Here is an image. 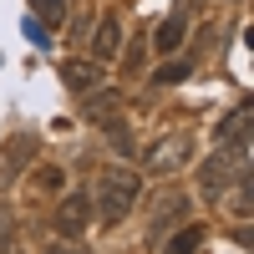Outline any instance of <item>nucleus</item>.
Here are the masks:
<instances>
[{
	"mask_svg": "<svg viewBox=\"0 0 254 254\" xmlns=\"http://www.w3.org/2000/svg\"><path fill=\"white\" fill-rule=\"evenodd\" d=\"M61 81H66L71 92H92L102 81V61H66V66H61Z\"/></svg>",
	"mask_w": 254,
	"mask_h": 254,
	"instance_id": "7",
	"label": "nucleus"
},
{
	"mask_svg": "<svg viewBox=\"0 0 254 254\" xmlns=\"http://www.w3.org/2000/svg\"><path fill=\"white\" fill-rule=\"evenodd\" d=\"M117 112H122V92H97V97L87 102V117H92V122H112Z\"/></svg>",
	"mask_w": 254,
	"mask_h": 254,
	"instance_id": "10",
	"label": "nucleus"
},
{
	"mask_svg": "<svg viewBox=\"0 0 254 254\" xmlns=\"http://www.w3.org/2000/svg\"><path fill=\"white\" fill-rule=\"evenodd\" d=\"M188 208H193V198L183 188H163L153 198V208H147V244H163L178 224H188Z\"/></svg>",
	"mask_w": 254,
	"mask_h": 254,
	"instance_id": "2",
	"label": "nucleus"
},
{
	"mask_svg": "<svg viewBox=\"0 0 254 254\" xmlns=\"http://www.w3.org/2000/svg\"><path fill=\"white\" fill-rule=\"evenodd\" d=\"M153 41H158V51H173L178 41H183V15H168V20H163V31H158Z\"/></svg>",
	"mask_w": 254,
	"mask_h": 254,
	"instance_id": "12",
	"label": "nucleus"
},
{
	"mask_svg": "<svg viewBox=\"0 0 254 254\" xmlns=\"http://www.w3.org/2000/svg\"><path fill=\"white\" fill-rule=\"evenodd\" d=\"M117 46H122V26H117V15H102V26H97V36H92V51H97V61L117 56Z\"/></svg>",
	"mask_w": 254,
	"mask_h": 254,
	"instance_id": "8",
	"label": "nucleus"
},
{
	"mask_svg": "<svg viewBox=\"0 0 254 254\" xmlns=\"http://www.w3.org/2000/svg\"><path fill=\"white\" fill-rule=\"evenodd\" d=\"M5 244H10V219L0 214V249H5Z\"/></svg>",
	"mask_w": 254,
	"mask_h": 254,
	"instance_id": "17",
	"label": "nucleus"
},
{
	"mask_svg": "<svg viewBox=\"0 0 254 254\" xmlns=\"http://www.w3.org/2000/svg\"><path fill=\"white\" fill-rule=\"evenodd\" d=\"M188 153H193V137H188V132H178V137H163V142L153 147V153H147V168H153V173H173V168H178Z\"/></svg>",
	"mask_w": 254,
	"mask_h": 254,
	"instance_id": "5",
	"label": "nucleus"
},
{
	"mask_svg": "<svg viewBox=\"0 0 254 254\" xmlns=\"http://www.w3.org/2000/svg\"><path fill=\"white\" fill-rule=\"evenodd\" d=\"M198 244H203V229L198 224H178V234H168L163 254H198Z\"/></svg>",
	"mask_w": 254,
	"mask_h": 254,
	"instance_id": "9",
	"label": "nucleus"
},
{
	"mask_svg": "<svg viewBox=\"0 0 254 254\" xmlns=\"http://www.w3.org/2000/svg\"><path fill=\"white\" fill-rule=\"evenodd\" d=\"M36 188H61V168H41V173H36Z\"/></svg>",
	"mask_w": 254,
	"mask_h": 254,
	"instance_id": "15",
	"label": "nucleus"
},
{
	"mask_svg": "<svg viewBox=\"0 0 254 254\" xmlns=\"http://www.w3.org/2000/svg\"><path fill=\"white\" fill-rule=\"evenodd\" d=\"M26 36L36 41V46H51V36H46V26H41V20H36V15L26 20Z\"/></svg>",
	"mask_w": 254,
	"mask_h": 254,
	"instance_id": "14",
	"label": "nucleus"
},
{
	"mask_svg": "<svg viewBox=\"0 0 254 254\" xmlns=\"http://www.w3.org/2000/svg\"><path fill=\"white\" fill-rule=\"evenodd\" d=\"M46 254H87V249H81V244H66V239H56Z\"/></svg>",
	"mask_w": 254,
	"mask_h": 254,
	"instance_id": "16",
	"label": "nucleus"
},
{
	"mask_svg": "<svg viewBox=\"0 0 254 254\" xmlns=\"http://www.w3.org/2000/svg\"><path fill=\"white\" fill-rule=\"evenodd\" d=\"M31 10H36L41 26H61L66 20V0H31Z\"/></svg>",
	"mask_w": 254,
	"mask_h": 254,
	"instance_id": "11",
	"label": "nucleus"
},
{
	"mask_svg": "<svg viewBox=\"0 0 254 254\" xmlns=\"http://www.w3.org/2000/svg\"><path fill=\"white\" fill-rule=\"evenodd\" d=\"M137 198H142V178L127 173V168H107V173L97 178V214H102V224H122Z\"/></svg>",
	"mask_w": 254,
	"mask_h": 254,
	"instance_id": "1",
	"label": "nucleus"
},
{
	"mask_svg": "<svg viewBox=\"0 0 254 254\" xmlns=\"http://www.w3.org/2000/svg\"><path fill=\"white\" fill-rule=\"evenodd\" d=\"M87 224H92V198L87 193H66V198L56 203V234L61 239H76Z\"/></svg>",
	"mask_w": 254,
	"mask_h": 254,
	"instance_id": "4",
	"label": "nucleus"
},
{
	"mask_svg": "<svg viewBox=\"0 0 254 254\" xmlns=\"http://www.w3.org/2000/svg\"><path fill=\"white\" fill-rule=\"evenodd\" d=\"M239 158H244V153H229V147H219V153L198 168V188H203V198H224V188H229V178H234Z\"/></svg>",
	"mask_w": 254,
	"mask_h": 254,
	"instance_id": "3",
	"label": "nucleus"
},
{
	"mask_svg": "<svg viewBox=\"0 0 254 254\" xmlns=\"http://www.w3.org/2000/svg\"><path fill=\"white\" fill-rule=\"evenodd\" d=\"M214 142L229 147V153H249V112H244V107H239V112H229V117L219 122Z\"/></svg>",
	"mask_w": 254,
	"mask_h": 254,
	"instance_id": "6",
	"label": "nucleus"
},
{
	"mask_svg": "<svg viewBox=\"0 0 254 254\" xmlns=\"http://www.w3.org/2000/svg\"><path fill=\"white\" fill-rule=\"evenodd\" d=\"M183 76H188V61H173V66H163V71H158L153 81H163V87H173V81H183Z\"/></svg>",
	"mask_w": 254,
	"mask_h": 254,
	"instance_id": "13",
	"label": "nucleus"
}]
</instances>
